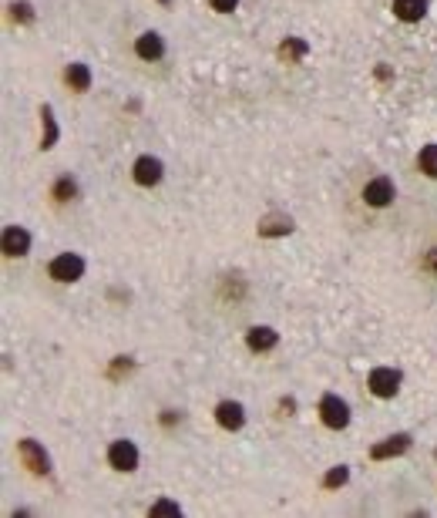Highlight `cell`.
<instances>
[{
	"label": "cell",
	"mask_w": 437,
	"mask_h": 518,
	"mask_svg": "<svg viewBox=\"0 0 437 518\" xmlns=\"http://www.w3.org/2000/svg\"><path fill=\"white\" fill-rule=\"evenodd\" d=\"M306 51H309V47H306V40H300V38H286L283 47H279L283 58H303Z\"/></svg>",
	"instance_id": "d6986e66"
},
{
	"label": "cell",
	"mask_w": 437,
	"mask_h": 518,
	"mask_svg": "<svg viewBox=\"0 0 437 518\" xmlns=\"http://www.w3.org/2000/svg\"><path fill=\"white\" fill-rule=\"evenodd\" d=\"M417 165L424 175H431V178H437V145H424L417 155Z\"/></svg>",
	"instance_id": "2e32d148"
},
{
	"label": "cell",
	"mask_w": 437,
	"mask_h": 518,
	"mask_svg": "<svg viewBox=\"0 0 437 518\" xmlns=\"http://www.w3.org/2000/svg\"><path fill=\"white\" fill-rule=\"evenodd\" d=\"M3 252L7 256H27L31 252V232L20 226H7L3 229Z\"/></svg>",
	"instance_id": "30bf717a"
},
{
	"label": "cell",
	"mask_w": 437,
	"mask_h": 518,
	"mask_svg": "<svg viewBox=\"0 0 437 518\" xmlns=\"http://www.w3.org/2000/svg\"><path fill=\"white\" fill-rule=\"evenodd\" d=\"M162 3H169V0H162Z\"/></svg>",
	"instance_id": "484cf974"
},
{
	"label": "cell",
	"mask_w": 437,
	"mask_h": 518,
	"mask_svg": "<svg viewBox=\"0 0 437 518\" xmlns=\"http://www.w3.org/2000/svg\"><path fill=\"white\" fill-rule=\"evenodd\" d=\"M75 195H77V182L71 178V175L57 178V185H54V199H57V202H68V199H75Z\"/></svg>",
	"instance_id": "ac0fdd59"
},
{
	"label": "cell",
	"mask_w": 437,
	"mask_h": 518,
	"mask_svg": "<svg viewBox=\"0 0 437 518\" xmlns=\"http://www.w3.org/2000/svg\"><path fill=\"white\" fill-rule=\"evenodd\" d=\"M394 182L387 178V175H377V178H370L367 185H363V202L367 206H374V209H383V206H390L394 202Z\"/></svg>",
	"instance_id": "5b68a950"
},
{
	"label": "cell",
	"mask_w": 437,
	"mask_h": 518,
	"mask_svg": "<svg viewBox=\"0 0 437 518\" xmlns=\"http://www.w3.org/2000/svg\"><path fill=\"white\" fill-rule=\"evenodd\" d=\"M400 370H394V367H377V370H370V377H367V387H370V394L374 397H394L400 390Z\"/></svg>",
	"instance_id": "7a4b0ae2"
},
{
	"label": "cell",
	"mask_w": 437,
	"mask_h": 518,
	"mask_svg": "<svg viewBox=\"0 0 437 518\" xmlns=\"http://www.w3.org/2000/svg\"><path fill=\"white\" fill-rule=\"evenodd\" d=\"M320 418H323V424L330 431H343L350 424V407L337 394H326L323 401H320Z\"/></svg>",
	"instance_id": "3957f363"
},
{
	"label": "cell",
	"mask_w": 437,
	"mask_h": 518,
	"mask_svg": "<svg viewBox=\"0 0 437 518\" xmlns=\"http://www.w3.org/2000/svg\"><path fill=\"white\" fill-rule=\"evenodd\" d=\"M259 236H286V232H293V219L283 215V212H273L266 219H259Z\"/></svg>",
	"instance_id": "5bb4252c"
},
{
	"label": "cell",
	"mask_w": 437,
	"mask_h": 518,
	"mask_svg": "<svg viewBox=\"0 0 437 518\" xmlns=\"http://www.w3.org/2000/svg\"><path fill=\"white\" fill-rule=\"evenodd\" d=\"M424 266L431 269V273H437V250H431V252H427V263H424Z\"/></svg>",
	"instance_id": "cb8c5ba5"
},
{
	"label": "cell",
	"mask_w": 437,
	"mask_h": 518,
	"mask_svg": "<svg viewBox=\"0 0 437 518\" xmlns=\"http://www.w3.org/2000/svg\"><path fill=\"white\" fill-rule=\"evenodd\" d=\"M411 448V434H394V438H387L383 444H374V451H370V458L374 461H387V458H397Z\"/></svg>",
	"instance_id": "8fae6325"
},
{
	"label": "cell",
	"mask_w": 437,
	"mask_h": 518,
	"mask_svg": "<svg viewBox=\"0 0 437 518\" xmlns=\"http://www.w3.org/2000/svg\"><path fill=\"white\" fill-rule=\"evenodd\" d=\"M132 175H135V182L138 185H158L162 182V175H165V165L158 162V158H152V155H141L138 162H135V169H132Z\"/></svg>",
	"instance_id": "52a82bcc"
},
{
	"label": "cell",
	"mask_w": 437,
	"mask_h": 518,
	"mask_svg": "<svg viewBox=\"0 0 437 518\" xmlns=\"http://www.w3.org/2000/svg\"><path fill=\"white\" fill-rule=\"evenodd\" d=\"M108 461H112L114 471H135V468H138V448L121 438V441H114L112 448H108Z\"/></svg>",
	"instance_id": "8992f818"
},
{
	"label": "cell",
	"mask_w": 437,
	"mask_h": 518,
	"mask_svg": "<svg viewBox=\"0 0 437 518\" xmlns=\"http://www.w3.org/2000/svg\"><path fill=\"white\" fill-rule=\"evenodd\" d=\"M47 273H51L54 283H77V280L84 276V259H81L77 252H61V256L51 259Z\"/></svg>",
	"instance_id": "6da1fadb"
},
{
	"label": "cell",
	"mask_w": 437,
	"mask_h": 518,
	"mask_svg": "<svg viewBox=\"0 0 437 518\" xmlns=\"http://www.w3.org/2000/svg\"><path fill=\"white\" fill-rule=\"evenodd\" d=\"M424 14H427V0H394V17L407 24H417Z\"/></svg>",
	"instance_id": "9a60e30c"
},
{
	"label": "cell",
	"mask_w": 437,
	"mask_h": 518,
	"mask_svg": "<svg viewBox=\"0 0 437 518\" xmlns=\"http://www.w3.org/2000/svg\"><path fill=\"white\" fill-rule=\"evenodd\" d=\"M10 10H14V17H17V20H31V17H34V10H31V3H24V0H20V3H14Z\"/></svg>",
	"instance_id": "603a6c76"
},
{
	"label": "cell",
	"mask_w": 437,
	"mask_h": 518,
	"mask_svg": "<svg viewBox=\"0 0 437 518\" xmlns=\"http://www.w3.org/2000/svg\"><path fill=\"white\" fill-rule=\"evenodd\" d=\"M152 515H182V508H178L175 501H155Z\"/></svg>",
	"instance_id": "44dd1931"
},
{
	"label": "cell",
	"mask_w": 437,
	"mask_h": 518,
	"mask_svg": "<svg viewBox=\"0 0 437 518\" xmlns=\"http://www.w3.org/2000/svg\"><path fill=\"white\" fill-rule=\"evenodd\" d=\"M40 118H44V138H40V148H54V142H57V125H54V115H51V108H44V112H40Z\"/></svg>",
	"instance_id": "e0dca14e"
},
{
	"label": "cell",
	"mask_w": 437,
	"mask_h": 518,
	"mask_svg": "<svg viewBox=\"0 0 437 518\" xmlns=\"http://www.w3.org/2000/svg\"><path fill=\"white\" fill-rule=\"evenodd\" d=\"M215 421H219V427H226V431H239L246 424V407L239 401H222L215 407Z\"/></svg>",
	"instance_id": "9c48e42d"
},
{
	"label": "cell",
	"mask_w": 437,
	"mask_h": 518,
	"mask_svg": "<svg viewBox=\"0 0 437 518\" xmlns=\"http://www.w3.org/2000/svg\"><path fill=\"white\" fill-rule=\"evenodd\" d=\"M135 54L141 61H162L165 58V38L158 31H145L141 38L135 40Z\"/></svg>",
	"instance_id": "ba28073f"
},
{
	"label": "cell",
	"mask_w": 437,
	"mask_h": 518,
	"mask_svg": "<svg viewBox=\"0 0 437 518\" xmlns=\"http://www.w3.org/2000/svg\"><path fill=\"white\" fill-rule=\"evenodd\" d=\"M64 81H68V88H71V91L84 95V91L91 88V71H88V64H81V61L68 64V71H64Z\"/></svg>",
	"instance_id": "4fadbf2b"
},
{
	"label": "cell",
	"mask_w": 437,
	"mask_h": 518,
	"mask_svg": "<svg viewBox=\"0 0 437 518\" xmlns=\"http://www.w3.org/2000/svg\"><path fill=\"white\" fill-rule=\"evenodd\" d=\"M17 455H20V461H24V468L34 471V475H47V471H51V458H47V451H44L38 441H31V438L17 441Z\"/></svg>",
	"instance_id": "277c9868"
},
{
	"label": "cell",
	"mask_w": 437,
	"mask_h": 518,
	"mask_svg": "<svg viewBox=\"0 0 437 518\" xmlns=\"http://www.w3.org/2000/svg\"><path fill=\"white\" fill-rule=\"evenodd\" d=\"M246 344H249V350H256V353H266V350H273V346L279 344V333H276L273 326H252L246 333Z\"/></svg>",
	"instance_id": "7c38bea8"
},
{
	"label": "cell",
	"mask_w": 437,
	"mask_h": 518,
	"mask_svg": "<svg viewBox=\"0 0 437 518\" xmlns=\"http://www.w3.org/2000/svg\"><path fill=\"white\" fill-rule=\"evenodd\" d=\"M346 478H350L346 464H337V468H330V471H326L323 485H326V488H340V485H346Z\"/></svg>",
	"instance_id": "ffe728a7"
},
{
	"label": "cell",
	"mask_w": 437,
	"mask_h": 518,
	"mask_svg": "<svg viewBox=\"0 0 437 518\" xmlns=\"http://www.w3.org/2000/svg\"><path fill=\"white\" fill-rule=\"evenodd\" d=\"M209 3H212L215 14H232V10L239 7V0H209Z\"/></svg>",
	"instance_id": "7402d4cb"
},
{
	"label": "cell",
	"mask_w": 437,
	"mask_h": 518,
	"mask_svg": "<svg viewBox=\"0 0 437 518\" xmlns=\"http://www.w3.org/2000/svg\"><path fill=\"white\" fill-rule=\"evenodd\" d=\"M175 421H178V414H175V411H165V414H162V424H169V427H171Z\"/></svg>",
	"instance_id": "d4e9b609"
}]
</instances>
